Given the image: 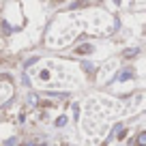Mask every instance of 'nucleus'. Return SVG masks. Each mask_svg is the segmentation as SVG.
<instances>
[{
	"label": "nucleus",
	"mask_w": 146,
	"mask_h": 146,
	"mask_svg": "<svg viewBox=\"0 0 146 146\" xmlns=\"http://www.w3.org/2000/svg\"><path fill=\"white\" fill-rule=\"evenodd\" d=\"M131 69H123V71L118 73V75H116V80H118V82H127V80H131Z\"/></svg>",
	"instance_id": "1"
},
{
	"label": "nucleus",
	"mask_w": 146,
	"mask_h": 146,
	"mask_svg": "<svg viewBox=\"0 0 146 146\" xmlns=\"http://www.w3.org/2000/svg\"><path fill=\"white\" fill-rule=\"evenodd\" d=\"M137 54V50H127V52H125V56H135Z\"/></svg>",
	"instance_id": "5"
},
{
	"label": "nucleus",
	"mask_w": 146,
	"mask_h": 146,
	"mask_svg": "<svg viewBox=\"0 0 146 146\" xmlns=\"http://www.w3.org/2000/svg\"><path fill=\"white\" fill-rule=\"evenodd\" d=\"M75 52H78V54H90V52H92V45H88V43H86V45L78 47V50H75Z\"/></svg>",
	"instance_id": "2"
},
{
	"label": "nucleus",
	"mask_w": 146,
	"mask_h": 146,
	"mask_svg": "<svg viewBox=\"0 0 146 146\" xmlns=\"http://www.w3.org/2000/svg\"><path fill=\"white\" fill-rule=\"evenodd\" d=\"M135 144H137V146H146V133H144V131H142V133H140V135H137V140H135Z\"/></svg>",
	"instance_id": "3"
},
{
	"label": "nucleus",
	"mask_w": 146,
	"mask_h": 146,
	"mask_svg": "<svg viewBox=\"0 0 146 146\" xmlns=\"http://www.w3.org/2000/svg\"><path fill=\"white\" fill-rule=\"evenodd\" d=\"M62 125H67V118H64V116H60V118H56V127H62Z\"/></svg>",
	"instance_id": "4"
}]
</instances>
